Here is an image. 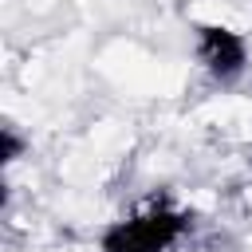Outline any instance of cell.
Wrapping results in <instances>:
<instances>
[{
  "instance_id": "1",
  "label": "cell",
  "mask_w": 252,
  "mask_h": 252,
  "mask_svg": "<svg viewBox=\"0 0 252 252\" xmlns=\"http://www.w3.org/2000/svg\"><path fill=\"white\" fill-rule=\"evenodd\" d=\"M193 228V217L169 197H154L134 213L110 220L98 232V252H177Z\"/></svg>"
},
{
  "instance_id": "2",
  "label": "cell",
  "mask_w": 252,
  "mask_h": 252,
  "mask_svg": "<svg viewBox=\"0 0 252 252\" xmlns=\"http://www.w3.org/2000/svg\"><path fill=\"white\" fill-rule=\"evenodd\" d=\"M193 59L201 67V75L213 87H236L248 75L252 63V43L240 28L220 24V20H197L193 24Z\"/></svg>"
},
{
  "instance_id": "3",
  "label": "cell",
  "mask_w": 252,
  "mask_h": 252,
  "mask_svg": "<svg viewBox=\"0 0 252 252\" xmlns=\"http://www.w3.org/2000/svg\"><path fill=\"white\" fill-rule=\"evenodd\" d=\"M28 150H32V138H28L16 122H4V126H0V165H16Z\"/></svg>"
}]
</instances>
